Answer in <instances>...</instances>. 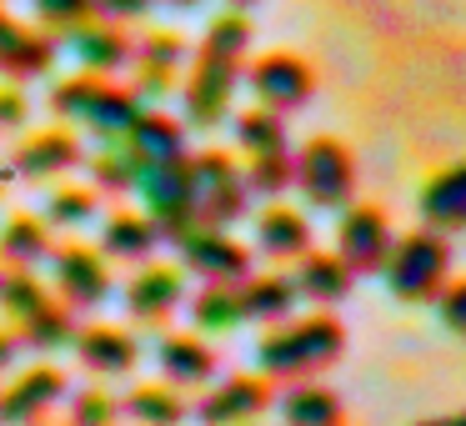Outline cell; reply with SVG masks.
<instances>
[{
	"label": "cell",
	"instance_id": "1",
	"mask_svg": "<svg viewBox=\"0 0 466 426\" xmlns=\"http://www.w3.org/2000/svg\"><path fill=\"white\" fill-rule=\"evenodd\" d=\"M346 331L336 316H306V321H286L276 331L261 336L256 346V361L271 381H301V376H316L341 356Z\"/></svg>",
	"mask_w": 466,
	"mask_h": 426
},
{
	"label": "cell",
	"instance_id": "2",
	"mask_svg": "<svg viewBox=\"0 0 466 426\" xmlns=\"http://www.w3.org/2000/svg\"><path fill=\"white\" fill-rule=\"evenodd\" d=\"M51 111L61 121L91 131L96 141H121L131 131V121L141 116V96L126 91V86H111L106 76L81 71L71 81H56L51 86Z\"/></svg>",
	"mask_w": 466,
	"mask_h": 426
},
{
	"label": "cell",
	"instance_id": "3",
	"mask_svg": "<svg viewBox=\"0 0 466 426\" xmlns=\"http://www.w3.org/2000/svg\"><path fill=\"white\" fill-rule=\"evenodd\" d=\"M386 286H391L396 301H436L446 286V271H451V246L441 241V231H416L391 241V256H386Z\"/></svg>",
	"mask_w": 466,
	"mask_h": 426
},
{
	"label": "cell",
	"instance_id": "4",
	"mask_svg": "<svg viewBox=\"0 0 466 426\" xmlns=\"http://www.w3.org/2000/svg\"><path fill=\"white\" fill-rule=\"evenodd\" d=\"M246 171L226 151H201L191 156V206L196 226H236L246 216Z\"/></svg>",
	"mask_w": 466,
	"mask_h": 426
},
{
	"label": "cell",
	"instance_id": "5",
	"mask_svg": "<svg viewBox=\"0 0 466 426\" xmlns=\"http://www.w3.org/2000/svg\"><path fill=\"white\" fill-rule=\"evenodd\" d=\"M291 166H296L291 181L301 186V196L311 206H321V211H341V206L351 201V191H356V161H351V151H346L341 141L316 136V141L301 146V156H291Z\"/></svg>",
	"mask_w": 466,
	"mask_h": 426
},
{
	"label": "cell",
	"instance_id": "6",
	"mask_svg": "<svg viewBox=\"0 0 466 426\" xmlns=\"http://www.w3.org/2000/svg\"><path fill=\"white\" fill-rule=\"evenodd\" d=\"M146 201V216L156 221L161 241H176L181 231L196 226V206H191V156H171V161L141 166V181H136Z\"/></svg>",
	"mask_w": 466,
	"mask_h": 426
},
{
	"label": "cell",
	"instance_id": "7",
	"mask_svg": "<svg viewBox=\"0 0 466 426\" xmlns=\"http://www.w3.org/2000/svg\"><path fill=\"white\" fill-rule=\"evenodd\" d=\"M176 246H181V266L201 281H246L251 276V251L226 226H191L176 236Z\"/></svg>",
	"mask_w": 466,
	"mask_h": 426
},
{
	"label": "cell",
	"instance_id": "8",
	"mask_svg": "<svg viewBox=\"0 0 466 426\" xmlns=\"http://www.w3.org/2000/svg\"><path fill=\"white\" fill-rule=\"evenodd\" d=\"M241 81V66L221 61V56L196 51V66L181 86V106H186V126H216L231 116V96Z\"/></svg>",
	"mask_w": 466,
	"mask_h": 426
},
{
	"label": "cell",
	"instance_id": "9",
	"mask_svg": "<svg viewBox=\"0 0 466 426\" xmlns=\"http://www.w3.org/2000/svg\"><path fill=\"white\" fill-rule=\"evenodd\" d=\"M246 86L256 91V106H266V111L286 116V111H301V106L311 101L316 76H311V66H306L301 56L271 51V56H261V61H251V71H246Z\"/></svg>",
	"mask_w": 466,
	"mask_h": 426
},
{
	"label": "cell",
	"instance_id": "10",
	"mask_svg": "<svg viewBox=\"0 0 466 426\" xmlns=\"http://www.w3.org/2000/svg\"><path fill=\"white\" fill-rule=\"evenodd\" d=\"M336 256L351 266V276L381 271L391 256V221L376 206H341V226H336Z\"/></svg>",
	"mask_w": 466,
	"mask_h": 426
},
{
	"label": "cell",
	"instance_id": "11",
	"mask_svg": "<svg viewBox=\"0 0 466 426\" xmlns=\"http://www.w3.org/2000/svg\"><path fill=\"white\" fill-rule=\"evenodd\" d=\"M51 261H56V291L71 311H96L111 296V266H106L101 251L61 246V251H51Z\"/></svg>",
	"mask_w": 466,
	"mask_h": 426
},
{
	"label": "cell",
	"instance_id": "12",
	"mask_svg": "<svg viewBox=\"0 0 466 426\" xmlns=\"http://www.w3.org/2000/svg\"><path fill=\"white\" fill-rule=\"evenodd\" d=\"M81 166V136L66 131V126H51V131H35L15 146L11 171L21 181H56V176L76 171Z\"/></svg>",
	"mask_w": 466,
	"mask_h": 426
},
{
	"label": "cell",
	"instance_id": "13",
	"mask_svg": "<svg viewBox=\"0 0 466 426\" xmlns=\"http://www.w3.org/2000/svg\"><path fill=\"white\" fill-rule=\"evenodd\" d=\"M56 66V36L51 31H31L15 15L0 11V76L11 81H35Z\"/></svg>",
	"mask_w": 466,
	"mask_h": 426
},
{
	"label": "cell",
	"instance_id": "14",
	"mask_svg": "<svg viewBox=\"0 0 466 426\" xmlns=\"http://www.w3.org/2000/svg\"><path fill=\"white\" fill-rule=\"evenodd\" d=\"M61 396H66V376L56 371V366H31V371H21L5 391H0V421L5 426L41 421Z\"/></svg>",
	"mask_w": 466,
	"mask_h": 426
},
{
	"label": "cell",
	"instance_id": "15",
	"mask_svg": "<svg viewBox=\"0 0 466 426\" xmlns=\"http://www.w3.org/2000/svg\"><path fill=\"white\" fill-rule=\"evenodd\" d=\"M131 61H136V96H171L176 71L186 66V41L171 31H151L146 41L131 46Z\"/></svg>",
	"mask_w": 466,
	"mask_h": 426
},
{
	"label": "cell",
	"instance_id": "16",
	"mask_svg": "<svg viewBox=\"0 0 466 426\" xmlns=\"http://www.w3.org/2000/svg\"><path fill=\"white\" fill-rule=\"evenodd\" d=\"M71 51H76V61H81V71L111 76V71H121V66H131V36H126V25L91 15V21H81L71 31Z\"/></svg>",
	"mask_w": 466,
	"mask_h": 426
},
{
	"label": "cell",
	"instance_id": "17",
	"mask_svg": "<svg viewBox=\"0 0 466 426\" xmlns=\"http://www.w3.org/2000/svg\"><path fill=\"white\" fill-rule=\"evenodd\" d=\"M121 146L136 156L141 166H156V161H171V156H186V121L166 111H146L131 121V131L121 136Z\"/></svg>",
	"mask_w": 466,
	"mask_h": 426
},
{
	"label": "cell",
	"instance_id": "18",
	"mask_svg": "<svg viewBox=\"0 0 466 426\" xmlns=\"http://www.w3.org/2000/svg\"><path fill=\"white\" fill-rule=\"evenodd\" d=\"M176 306H181V271L176 266H141L136 281L126 286V311L146 326L166 321Z\"/></svg>",
	"mask_w": 466,
	"mask_h": 426
},
{
	"label": "cell",
	"instance_id": "19",
	"mask_svg": "<svg viewBox=\"0 0 466 426\" xmlns=\"http://www.w3.org/2000/svg\"><path fill=\"white\" fill-rule=\"evenodd\" d=\"M271 406V386L266 376H231L226 386H216L211 396L201 401V421L211 426H231V421H251Z\"/></svg>",
	"mask_w": 466,
	"mask_h": 426
},
{
	"label": "cell",
	"instance_id": "20",
	"mask_svg": "<svg viewBox=\"0 0 466 426\" xmlns=\"http://www.w3.org/2000/svg\"><path fill=\"white\" fill-rule=\"evenodd\" d=\"M156 361H161V376L181 391V386H206L216 376V351L201 341V336H161V346H156Z\"/></svg>",
	"mask_w": 466,
	"mask_h": 426
},
{
	"label": "cell",
	"instance_id": "21",
	"mask_svg": "<svg viewBox=\"0 0 466 426\" xmlns=\"http://www.w3.org/2000/svg\"><path fill=\"white\" fill-rule=\"evenodd\" d=\"M71 346H76V356H81V366H91V371H101V376L131 371L136 356H141L136 336H126L121 326H81Z\"/></svg>",
	"mask_w": 466,
	"mask_h": 426
},
{
	"label": "cell",
	"instance_id": "22",
	"mask_svg": "<svg viewBox=\"0 0 466 426\" xmlns=\"http://www.w3.org/2000/svg\"><path fill=\"white\" fill-rule=\"evenodd\" d=\"M156 246H161V231L146 211H116L101 231V256L106 261H151Z\"/></svg>",
	"mask_w": 466,
	"mask_h": 426
},
{
	"label": "cell",
	"instance_id": "23",
	"mask_svg": "<svg viewBox=\"0 0 466 426\" xmlns=\"http://www.w3.org/2000/svg\"><path fill=\"white\" fill-rule=\"evenodd\" d=\"M296 291L316 306H336L346 291H351V266L341 261L336 251H306L296 256Z\"/></svg>",
	"mask_w": 466,
	"mask_h": 426
},
{
	"label": "cell",
	"instance_id": "24",
	"mask_svg": "<svg viewBox=\"0 0 466 426\" xmlns=\"http://www.w3.org/2000/svg\"><path fill=\"white\" fill-rule=\"evenodd\" d=\"M421 216L431 231H466V161L421 186Z\"/></svg>",
	"mask_w": 466,
	"mask_h": 426
},
{
	"label": "cell",
	"instance_id": "25",
	"mask_svg": "<svg viewBox=\"0 0 466 426\" xmlns=\"http://www.w3.org/2000/svg\"><path fill=\"white\" fill-rule=\"evenodd\" d=\"M256 246H261L271 261H296V256L311 251V226H306V216L291 211V206H271V211H261V221H256Z\"/></svg>",
	"mask_w": 466,
	"mask_h": 426
},
{
	"label": "cell",
	"instance_id": "26",
	"mask_svg": "<svg viewBox=\"0 0 466 426\" xmlns=\"http://www.w3.org/2000/svg\"><path fill=\"white\" fill-rule=\"evenodd\" d=\"M51 221L46 216H11L0 226V261L5 266H41L51 261Z\"/></svg>",
	"mask_w": 466,
	"mask_h": 426
},
{
	"label": "cell",
	"instance_id": "27",
	"mask_svg": "<svg viewBox=\"0 0 466 426\" xmlns=\"http://www.w3.org/2000/svg\"><path fill=\"white\" fill-rule=\"evenodd\" d=\"M296 301H301V291H296V281H286V276H246L241 281L246 321H271L276 326L296 311Z\"/></svg>",
	"mask_w": 466,
	"mask_h": 426
},
{
	"label": "cell",
	"instance_id": "28",
	"mask_svg": "<svg viewBox=\"0 0 466 426\" xmlns=\"http://www.w3.org/2000/svg\"><path fill=\"white\" fill-rule=\"evenodd\" d=\"M191 316H196V326H201V331H236V326L246 321L241 281H206V291L196 296Z\"/></svg>",
	"mask_w": 466,
	"mask_h": 426
},
{
	"label": "cell",
	"instance_id": "29",
	"mask_svg": "<svg viewBox=\"0 0 466 426\" xmlns=\"http://www.w3.org/2000/svg\"><path fill=\"white\" fill-rule=\"evenodd\" d=\"M15 326H21V341L35 346V351H61V346L76 341V316H71L66 301L35 306V311L25 316V321H15Z\"/></svg>",
	"mask_w": 466,
	"mask_h": 426
},
{
	"label": "cell",
	"instance_id": "30",
	"mask_svg": "<svg viewBox=\"0 0 466 426\" xmlns=\"http://www.w3.org/2000/svg\"><path fill=\"white\" fill-rule=\"evenodd\" d=\"M281 416L291 426H336L341 421V401H336V391H326V386H291L281 401Z\"/></svg>",
	"mask_w": 466,
	"mask_h": 426
},
{
	"label": "cell",
	"instance_id": "31",
	"mask_svg": "<svg viewBox=\"0 0 466 426\" xmlns=\"http://www.w3.org/2000/svg\"><path fill=\"white\" fill-rule=\"evenodd\" d=\"M86 171H91L96 191H111V196L136 191V181H141V161H136L121 141H106V151H96Z\"/></svg>",
	"mask_w": 466,
	"mask_h": 426
},
{
	"label": "cell",
	"instance_id": "32",
	"mask_svg": "<svg viewBox=\"0 0 466 426\" xmlns=\"http://www.w3.org/2000/svg\"><path fill=\"white\" fill-rule=\"evenodd\" d=\"M236 146L246 156H266V151H286V126L276 111L256 106V111H241L236 116Z\"/></svg>",
	"mask_w": 466,
	"mask_h": 426
},
{
	"label": "cell",
	"instance_id": "33",
	"mask_svg": "<svg viewBox=\"0 0 466 426\" xmlns=\"http://www.w3.org/2000/svg\"><path fill=\"white\" fill-rule=\"evenodd\" d=\"M46 301H51V291L31 276V266L0 271V311L11 316V321H25V316H31L35 306H46Z\"/></svg>",
	"mask_w": 466,
	"mask_h": 426
},
{
	"label": "cell",
	"instance_id": "34",
	"mask_svg": "<svg viewBox=\"0 0 466 426\" xmlns=\"http://www.w3.org/2000/svg\"><path fill=\"white\" fill-rule=\"evenodd\" d=\"M206 56H221V61H236L246 66V51H251V21L241 11H226L206 25V41H201Z\"/></svg>",
	"mask_w": 466,
	"mask_h": 426
},
{
	"label": "cell",
	"instance_id": "35",
	"mask_svg": "<svg viewBox=\"0 0 466 426\" xmlns=\"http://www.w3.org/2000/svg\"><path fill=\"white\" fill-rule=\"evenodd\" d=\"M126 411L136 416V421H151V426H176L186 416L181 396H176V386H136L131 396H126Z\"/></svg>",
	"mask_w": 466,
	"mask_h": 426
},
{
	"label": "cell",
	"instance_id": "36",
	"mask_svg": "<svg viewBox=\"0 0 466 426\" xmlns=\"http://www.w3.org/2000/svg\"><path fill=\"white\" fill-rule=\"evenodd\" d=\"M91 216H96V191H86V186H61V191H51V201H46V221H51L56 231L86 226Z\"/></svg>",
	"mask_w": 466,
	"mask_h": 426
},
{
	"label": "cell",
	"instance_id": "37",
	"mask_svg": "<svg viewBox=\"0 0 466 426\" xmlns=\"http://www.w3.org/2000/svg\"><path fill=\"white\" fill-rule=\"evenodd\" d=\"M296 166L286 151H266V156H246V186L261 196H281L286 186H291Z\"/></svg>",
	"mask_w": 466,
	"mask_h": 426
},
{
	"label": "cell",
	"instance_id": "38",
	"mask_svg": "<svg viewBox=\"0 0 466 426\" xmlns=\"http://www.w3.org/2000/svg\"><path fill=\"white\" fill-rule=\"evenodd\" d=\"M35 5V25L51 36H71L81 21L96 15V0H31Z\"/></svg>",
	"mask_w": 466,
	"mask_h": 426
},
{
	"label": "cell",
	"instance_id": "39",
	"mask_svg": "<svg viewBox=\"0 0 466 426\" xmlns=\"http://www.w3.org/2000/svg\"><path fill=\"white\" fill-rule=\"evenodd\" d=\"M116 416V401L111 396H101V391H81L76 396V406H71V421L76 426H106Z\"/></svg>",
	"mask_w": 466,
	"mask_h": 426
},
{
	"label": "cell",
	"instance_id": "40",
	"mask_svg": "<svg viewBox=\"0 0 466 426\" xmlns=\"http://www.w3.org/2000/svg\"><path fill=\"white\" fill-rule=\"evenodd\" d=\"M156 11V0H96V15L101 21H116V25H136Z\"/></svg>",
	"mask_w": 466,
	"mask_h": 426
},
{
	"label": "cell",
	"instance_id": "41",
	"mask_svg": "<svg viewBox=\"0 0 466 426\" xmlns=\"http://www.w3.org/2000/svg\"><path fill=\"white\" fill-rule=\"evenodd\" d=\"M25 116H31V101H25V91L15 81L0 86V131H15V126H25Z\"/></svg>",
	"mask_w": 466,
	"mask_h": 426
},
{
	"label": "cell",
	"instance_id": "42",
	"mask_svg": "<svg viewBox=\"0 0 466 426\" xmlns=\"http://www.w3.org/2000/svg\"><path fill=\"white\" fill-rule=\"evenodd\" d=\"M441 321L451 326L456 336H466V281H456V286H441Z\"/></svg>",
	"mask_w": 466,
	"mask_h": 426
},
{
	"label": "cell",
	"instance_id": "43",
	"mask_svg": "<svg viewBox=\"0 0 466 426\" xmlns=\"http://www.w3.org/2000/svg\"><path fill=\"white\" fill-rule=\"evenodd\" d=\"M15 366V331H0V371Z\"/></svg>",
	"mask_w": 466,
	"mask_h": 426
},
{
	"label": "cell",
	"instance_id": "44",
	"mask_svg": "<svg viewBox=\"0 0 466 426\" xmlns=\"http://www.w3.org/2000/svg\"><path fill=\"white\" fill-rule=\"evenodd\" d=\"M161 5H171V11H196L201 0H161Z\"/></svg>",
	"mask_w": 466,
	"mask_h": 426
},
{
	"label": "cell",
	"instance_id": "45",
	"mask_svg": "<svg viewBox=\"0 0 466 426\" xmlns=\"http://www.w3.org/2000/svg\"><path fill=\"white\" fill-rule=\"evenodd\" d=\"M5 181H11V171H5V166H0V196H5Z\"/></svg>",
	"mask_w": 466,
	"mask_h": 426
},
{
	"label": "cell",
	"instance_id": "46",
	"mask_svg": "<svg viewBox=\"0 0 466 426\" xmlns=\"http://www.w3.org/2000/svg\"><path fill=\"white\" fill-rule=\"evenodd\" d=\"M231 5H236V11H241V5H256V0H231Z\"/></svg>",
	"mask_w": 466,
	"mask_h": 426
}]
</instances>
